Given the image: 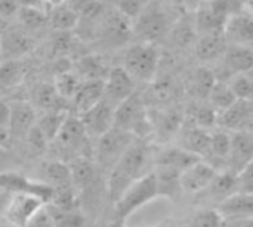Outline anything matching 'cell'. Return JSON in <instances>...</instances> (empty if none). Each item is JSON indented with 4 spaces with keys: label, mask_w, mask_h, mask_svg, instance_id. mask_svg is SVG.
Listing matches in <instances>:
<instances>
[{
    "label": "cell",
    "mask_w": 253,
    "mask_h": 227,
    "mask_svg": "<svg viewBox=\"0 0 253 227\" xmlns=\"http://www.w3.org/2000/svg\"><path fill=\"white\" fill-rule=\"evenodd\" d=\"M92 1H96V0H65V4L70 7V9H73L74 12H77V13H80L87 4H90Z\"/></svg>",
    "instance_id": "f5cc1de1"
},
{
    "label": "cell",
    "mask_w": 253,
    "mask_h": 227,
    "mask_svg": "<svg viewBox=\"0 0 253 227\" xmlns=\"http://www.w3.org/2000/svg\"><path fill=\"white\" fill-rule=\"evenodd\" d=\"M96 34L111 48L122 46L132 37V21L116 9L105 10L98 24Z\"/></svg>",
    "instance_id": "ba28073f"
},
{
    "label": "cell",
    "mask_w": 253,
    "mask_h": 227,
    "mask_svg": "<svg viewBox=\"0 0 253 227\" xmlns=\"http://www.w3.org/2000/svg\"><path fill=\"white\" fill-rule=\"evenodd\" d=\"M216 76L215 73L208 68V67H199L196 68L190 79H188V88L190 92L199 100V101H206L215 82H216Z\"/></svg>",
    "instance_id": "1f68e13d"
},
{
    "label": "cell",
    "mask_w": 253,
    "mask_h": 227,
    "mask_svg": "<svg viewBox=\"0 0 253 227\" xmlns=\"http://www.w3.org/2000/svg\"><path fill=\"white\" fill-rule=\"evenodd\" d=\"M49 217L52 219L55 227H86L87 220L83 211L76 205V207H68V208H61L55 207L52 204L44 205Z\"/></svg>",
    "instance_id": "83f0119b"
},
{
    "label": "cell",
    "mask_w": 253,
    "mask_h": 227,
    "mask_svg": "<svg viewBox=\"0 0 253 227\" xmlns=\"http://www.w3.org/2000/svg\"><path fill=\"white\" fill-rule=\"evenodd\" d=\"M148 162V147L135 140L108 172V195L114 202L138 178L144 175Z\"/></svg>",
    "instance_id": "6da1fadb"
},
{
    "label": "cell",
    "mask_w": 253,
    "mask_h": 227,
    "mask_svg": "<svg viewBox=\"0 0 253 227\" xmlns=\"http://www.w3.org/2000/svg\"><path fill=\"white\" fill-rule=\"evenodd\" d=\"M113 3L116 10H119L126 18L133 21L142 12V9L150 3V0H113Z\"/></svg>",
    "instance_id": "f6af8a7d"
},
{
    "label": "cell",
    "mask_w": 253,
    "mask_h": 227,
    "mask_svg": "<svg viewBox=\"0 0 253 227\" xmlns=\"http://www.w3.org/2000/svg\"><path fill=\"white\" fill-rule=\"evenodd\" d=\"M253 162L252 131H239L230 134V152L225 170L237 174Z\"/></svg>",
    "instance_id": "4fadbf2b"
},
{
    "label": "cell",
    "mask_w": 253,
    "mask_h": 227,
    "mask_svg": "<svg viewBox=\"0 0 253 227\" xmlns=\"http://www.w3.org/2000/svg\"><path fill=\"white\" fill-rule=\"evenodd\" d=\"M224 217L218 213V210H202L194 214L191 220V227H222Z\"/></svg>",
    "instance_id": "ee69618b"
},
{
    "label": "cell",
    "mask_w": 253,
    "mask_h": 227,
    "mask_svg": "<svg viewBox=\"0 0 253 227\" xmlns=\"http://www.w3.org/2000/svg\"><path fill=\"white\" fill-rule=\"evenodd\" d=\"M114 128L132 134L136 138L147 135L151 129V117L142 97L135 92L114 110Z\"/></svg>",
    "instance_id": "7a4b0ae2"
},
{
    "label": "cell",
    "mask_w": 253,
    "mask_h": 227,
    "mask_svg": "<svg viewBox=\"0 0 253 227\" xmlns=\"http://www.w3.org/2000/svg\"><path fill=\"white\" fill-rule=\"evenodd\" d=\"M44 177H46L44 183L53 190V193L76 192L68 164H64V161H55L47 164L44 168Z\"/></svg>",
    "instance_id": "484cf974"
},
{
    "label": "cell",
    "mask_w": 253,
    "mask_h": 227,
    "mask_svg": "<svg viewBox=\"0 0 253 227\" xmlns=\"http://www.w3.org/2000/svg\"><path fill=\"white\" fill-rule=\"evenodd\" d=\"M47 22L50 28L59 31V33H68L77 27L79 22V13L70 9L67 4H61L58 7H53L50 15L47 16Z\"/></svg>",
    "instance_id": "8d00e7d4"
},
{
    "label": "cell",
    "mask_w": 253,
    "mask_h": 227,
    "mask_svg": "<svg viewBox=\"0 0 253 227\" xmlns=\"http://www.w3.org/2000/svg\"><path fill=\"white\" fill-rule=\"evenodd\" d=\"M228 152H230V132H225L221 129V131L211 134L209 146L202 161L212 165L218 171L219 167H225Z\"/></svg>",
    "instance_id": "d4e9b609"
},
{
    "label": "cell",
    "mask_w": 253,
    "mask_h": 227,
    "mask_svg": "<svg viewBox=\"0 0 253 227\" xmlns=\"http://www.w3.org/2000/svg\"><path fill=\"white\" fill-rule=\"evenodd\" d=\"M10 196H12V193L3 190V189L0 187V216H3V213H4V210H6V205H7Z\"/></svg>",
    "instance_id": "11a10c76"
},
{
    "label": "cell",
    "mask_w": 253,
    "mask_h": 227,
    "mask_svg": "<svg viewBox=\"0 0 253 227\" xmlns=\"http://www.w3.org/2000/svg\"><path fill=\"white\" fill-rule=\"evenodd\" d=\"M199 161H202L199 156L188 153L178 146H172V147L163 149L157 155L156 165H157V168H166V170H172V171H176L181 174L182 171H185L187 168H190L191 165H194Z\"/></svg>",
    "instance_id": "7402d4cb"
},
{
    "label": "cell",
    "mask_w": 253,
    "mask_h": 227,
    "mask_svg": "<svg viewBox=\"0 0 253 227\" xmlns=\"http://www.w3.org/2000/svg\"><path fill=\"white\" fill-rule=\"evenodd\" d=\"M104 94V80H87L82 82L77 94L73 98V106L76 110V116H82L95 104L102 100Z\"/></svg>",
    "instance_id": "cb8c5ba5"
},
{
    "label": "cell",
    "mask_w": 253,
    "mask_h": 227,
    "mask_svg": "<svg viewBox=\"0 0 253 227\" xmlns=\"http://www.w3.org/2000/svg\"><path fill=\"white\" fill-rule=\"evenodd\" d=\"M110 227H126V226H125V222H122V220H117V219H116V220H114V223H113Z\"/></svg>",
    "instance_id": "680465c9"
},
{
    "label": "cell",
    "mask_w": 253,
    "mask_h": 227,
    "mask_svg": "<svg viewBox=\"0 0 253 227\" xmlns=\"http://www.w3.org/2000/svg\"><path fill=\"white\" fill-rule=\"evenodd\" d=\"M43 3L53 9V7H58L61 4H65V0H43Z\"/></svg>",
    "instance_id": "6f0895ef"
},
{
    "label": "cell",
    "mask_w": 253,
    "mask_h": 227,
    "mask_svg": "<svg viewBox=\"0 0 253 227\" xmlns=\"http://www.w3.org/2000/svg\"><path fill=\"white\" fill-rule=\"evenodd\" d=\"M230 15V0H202L196 12L194 28L199 34L224 30Z\"/></svg>",
    "instance_id": "9c48e42d"
},
{
    "label": "cell",
    "mask_w": 253,
    "mask_h": 227,
    "mask_svg": "<svg viewBox=\"0 0 253 227\" xmlns=\"http://www.w3.org/2000/svg\"><path fill=\"white\" fill-rule=\"evenodd\" d=\"M132 94H135V80L125 71V68L116 67L108 70V74L104 79L102 100L116 109Z\"/></svg>",
    "instance_id": "8fae6325"
},
{
    "label": "cell",
    "mask_w": 253,
    "mask_h": 227,
    "mask_svg": "<svg viewBox=\"0 0 253 227\" xmlns=\"http://www.w3.org/2000/svg\"><path fill=\"white\" fill-rule=\"evenodd\" d=\"M228 43L224 34V30L211 31L200 34L199 40L196 42V54L202 61H215L221 55H224Z\"/></svg>",
    "instance_id": "603a6c76"
},
{
    "label": "cell",
    "mask_w": 253,
    "mask_h": 227,
    "mask_svg": "<svg viewBox=\"0 0 253 227\" xmlns=\"http://www.w3.org/2000/svg\"><path fill=\"white\" fill-rule=\"evenodd\" d=\"M209 195L212 196V199L218 201V204L224 199H227L228 196L239 193V187H237V174L224 170V171H216L215 177L212 178L209 187H208Z\"/></svg>",
    "instance_id": "f1b7e54d"
},
{
    "label": "cell",
    "mask_w": 253,
    "mask_h": 227,
    "mask_svg": "<svg viewBox=\"0 0 253 227\" xmlns=\"http://www.w3.org/2000/svg\"><path fill=\"white\" fill-rule=\"evenodd\" d=\"M36 109L28 101H15L9 106L7 140H25L31 128L36 125Z\"/></svg>",
    "instance_id": "5bb4252c"
},
{
    "label": "cell",
    "mask_w": 253,
    "mask_h": 227,
    "mask_svg": "<svg viewBox=\"0 0 253 227\" xmlns=\"http://www.w3.org/2000/svg\"><path fill=\"white\" fill-rule=\"evenodd\" d=\"M70 48V39L67 36V33H62L59 37H56V40L53 42V51L55 52H59V54H64L67 49Z\"/></svg>",
    "instance_id": "816d5d0a"
},
{
    "label": "cell",
    "mask_w": 253,
    "mask_h": 227,
    "mask_svg": "<svg viewBox=\"0 0 253 227\" xmlns=\"http://www.w3.org/2000/svg\"><path fill=\"white\" fill-rule=\"evenodd\" d=\"M19 9L18 0H0V21L16 16Z\"/></svg>",
    "instance_id": "681fc988"
},
{
    "label": "cell",
    "mask_w": 253,
    "mask_h": 227,
    "mask_svg": "<svg viewBox=\"0 0 253 227\" xmlns=\"http://www.w3.org/2000/svg\"><path fill=\"white\" fill-rule=\"evenodd\" d=\"M25 64L22 59H0V91H10L25 79Z\"/></svg>",
    "instance_id": "4dcf8cb0"
},
{
    "label": "cell",
    "mask_w": 253,
    "mask_h": 227,
    "mask_svg": "<svg viewBox=\"0 0 253 227\" xmlns=\"http://www.w3.org/2000/svg\"><path fill=\"white\" fill-rule=\"evenodd\" d=\"M33 46L31 37L22 27H4L0 33V59H21Z\"/></svg>",
    "instance_id": "9a60e30c"
},
{
    "label": "cell",
    "mask_w": 253,
    "mask_h": 227,
    "mask_svg": "<svg viewBox=\"0 0 253 227\" xmlns=\"http://www.w3.org/2000/svg\"><path fill=\"white\" fill-rule=\"evenodd\" d=\"M82 85V80L77 77L76 73L67 70L62 73H58L53 82V86L58 92V95L64 100V101H73L74 95L77 94L79 88Z\"/></svg>",
    "instance_id": "60d3db41"
},
{
    "label": "cell",
    "mask_w": 253,
    "mask_h": 227,
    "mask_svg": "<svg viewBox=\"0 0 253 227\" xmlns=\"http://www.w3.org/2000/svg\"><path fill=\"white\" fill-rule=\"evenodd\" d=\"M157 186L154 174H144L141 178L133 181L123 193L122 196L114 202L116 216L117 220L125 222L129 216H132L135 211L141 210L144 205L150 204L157 198Z\"/></svg>",
    "instance_id": "277c9868"
},
{
    "label": "cell",
    "mask_w": 253,
    "mask_h": 227,
    "mask_svg": "<svg viewBox=\"0 0 253 227\" xmlns=\"http://www.w3.org/2000/svg\"><path fill=\"white\" fill-rule=\"evenodd\" d=\"M59 101H64L53 83H40L39 86H36L34 92H33V107L34 109H40L42 112H53V110H62L64 107L61 106Z\"/></svg>",
    "instance_id": "e575fe53"
},
{
    "label": "cell",
    "mask_w": 253,
    "mask_h": 227,
    "mask_svg": "<svg viewBox=\"0 0 253 227\" xmlns=\"http://www.w3.org/2000/svg\"><path fill=\"white\" fill-rule=\"evenodd\" d=\"M175 137L178 138V141H176L178 147H181L182 150L193 153L202 159L208 150L211 132L206 129L197 128L194 125H190V123H182L181 129L178 131V134Z\"/></svg>",
    "instance_id": "ffe728a7"
},
{
    "label": "cell",
    "mask_w": 253,
    "mask_h": 227,
    "mask_svg": "<svg viewBox=\"0 0 253 227\" xmlns=\"http://www.w3.org/2000/svg\"><path fill=\"white\" fill-rule=\"evenodd\" d=\"M135 140L136 137H133L132 134L113 126L108 132L96 138V144L92 149V158L101 170L110 172V170L116 165V162L123 156V153L132 146Z\"/></svg>",
    "instance_id": "5b68a950"
},
{
    "label": "cell",
    "mask_w": 253,
    "mask_h": 227,
    "mask_svg": "<svg viewBox=\"0 0 253 227\" xmlns=\"http://www.w3.org/2000/svg\"><path fill=\"white\" fill-rule=\"evenodd\" d=\"M194 30L193 27L187 25V24H179L178 27H175L173 30V36H175V40L178 45L181 46H185L188 45L193 39H194Z\"/></svg>",
    "instance_id": "7dc6e473"
},
{
    "label": "cell",
    "mask_w": 253,
    "mask_h": 227,
    "mask_svg": "<svg viewBox=\"0 0 253 227\" xmlns=\"http://www.w3.org/2000/svg\"><path fill=\"white\" fill-rule=\"evenodd\" d=\"M216 119H218V113L208 101H197L187 112V123L206 131L216 126Z\"/></svg>",
    "instance_id": "d6a6232c"
},
{
    "label": "cell",
    "mask_w": 253,
    "mask_h": 227,
    "mask_svg": "<svg viewBox=\"0 0 253 227\" xmlns=\"http://www.w3.org/2000/svg\"><path fill=\"white\" fill-rule=\"evenodd\" d=\"M44 207V202L31 195L13 193L3 213L4 222L15 227H25L31 217Z\"/></svg>",
    "instance_id": "7c38bea8"
},
{
    "label": "cell",
    "mask_w": 253,
    "mask_h": 227,
    "mask_svg": "<svg viewBox=\"0 0 253 227\" xmlns=\"http://www.w3.org/2000/svg\"><path fill=\"white\" fill-rule=\"evenodd\" d=\"M225 65L233 74L251 73L253 67V51L249 45H230L225 52Z\"/></svg>",
    "instance_id": "4316f807"
},
{
    "label": "cell",
    "mask_w": 253,
    "mask_h": 227,
    "mask_svg": "<svg viewBox=\"0 0 253 227\" xmlns=\"http://www.w3.org/2000/svg\"><path fill=\"white\" fill-rule=\"evenodd\" d=\"M1 152H3V149H1V146H0V155H1Z\"/></svg>",
    "instance_id": "94428289"
},
{
    "label": "cell",
    "mask_w": 253,
    "mask_h": 227,
    "mask_svg": "<svg viewBox=\"0 0 253 227\" xmlns=\"http://www.w3.org/2000/svg\"><path fill=\"white\" fill-rule=\"evenodd\" d=\"M153 174L156 178L159 196H165L168 199L176 201L182 195L181 181H179L181 174L179 172L172 171V170H166V168H157L156 172H153Z\"/></svg>",
    "instance_id": "f546056e"
},
{
    "label": "cell",
    "mask_w": 253,
    "mask_h": 227,
    "mask_svg": "<svg viewBox=\"0 0 253 227\" xmlns=\"http://www.w3.org/2000/svg\"><path fill=\"white\" fill-rule=\"evenodd\" d=\"M206 101L213 107V110L216 113H221L225 109H228L231 104H234L237 100L233 95V92H231L230 86L227 85V82L216 80Z\"/></svg>",
    "instance_id": "ab89813d"
},
{
    "label": "cell",
    "mask_w": 253,
    "mask_h": 227,
    "mask_svg": "<svg viewBox=\"0 0 253 227\" xmlns=\"http://www.w3.org/2000/svg\"><path fill=\"white\" fill-rule=\"evenodd\" d=\"M76 74L82 82L104 80L108 74L105 64L96 55H86L76 62Z\"/></svg>",
    "instance_id": "836d02e7"
},
{
    "label": "cell",
    "mask_w": 253,
    "mask_h": 227,
    "mask_svg": "<svg viewBox=\"0 0 253 227\" xmlns=\"http://www.w3.org/2000/svg\"><path fill=\"white\" fill-rule=\"evenodd\" d=\"M184 123V114L175 109L168 110L162 116H159L156 123H151V129L157 131V135H162L163 138H170L178 134Z\"/></svg>",
    "instance_id": "f35d334b"
},
{
    "label": "cell",
    "mask_w": 253,
    "mask_h": 227,
    "mask_svg": "<svg viewBox=\"0 0 253 227\" xmlns=\"http://www.w3.org/2000/svg\"><path fill=\"white\" fill-rule=\"evenodd\" d=\"M222 227H253L252 219H245V220H224Z\"/></svg>",
    "instance_id": "db71d44e"
},
{
    "label": "cell",
    "mask_w": 253,
    "mask_h": 227,
    "mask_svg": "<svg viewBox=\"0 0 253 227\" xmlns=\"http://www.w3.org/2000/svg\"><path fill=\"white\" fill-rule=\"evenodd\" d=\"M53 143L58 146L59 150L65 152L67 155H71L70 161L76 158H92L89 137L83 128L80 117L74 113H68Z\"/></svg>",
    "instance_id": "8992f818"
},
{
    "label": "cell",
    "mask_w": 253,
    "mask_h": 227,
    "mask_svg": "<svg viewBox=\"0 0 253 227\" xmlns=\"http://www.w3.org/2000/svg\"><path fill=\"white\" fill-rule=\"evenodd\" d=\"M114 107L101 100L80 117L83 128L89 138H99L113 128L114 123Z\"/></svg>",
    "instance_id": "2e32d148"
},
{
    "label": "cell",
    "mask_w": 253,
    "mask_h": 227,
    "mask_svg": "<svg viewBox=\"0 0 253 227\" xmlns=\"http://www.w3.org/2000/svg\"><path fill=\"white\" fill-rule=\"evenodd\" d=\"M252 125V101L237 100L224 112L218 113L216 126H221L225 132L251 131Z\"/></svg>",
    "instance_id": "e0dca14e"
},
{
    "label": "cell",
    "mask_w": 253,
    "mask_h": 227,
    "mask_svg": "<svg viewBox=\"0 0 253 227\" xmlns=\"http://www.w3.org/2000/svg\"><path fill=\"white\" fill-rule=\"evenodd\" d=\"M169 33V19L166 13L154 3H148L132 22V34L142 43L157 45Z\"/></svg>",
    "instance_id": "52a82bcc"
},
{
    "label": "cell",
    "mask_w": 253,
    "mask_h": 227,
    "mask_svg": "<svg viewBox=\"0 0 253 227\" xmlns=\"http://www.w3.org/2000/svg\"><path fill=\"white\" fill-rule=\"evenodd\" d=\"M224 34L227 43L251 46L253 40V21L251 12L242 10L231 13L224 25Z\"/></svg>",
    "instance_id": "d6986e66"
},
{
    "label": "cell",
    "mask_w": 253,
    "mask_h": 227,
    "mask_svg": "<svg viewBox=\"0 0 253 227\" xmlns=\"http://www.w3.org/2000/svg\"><path fill=\"white\" fill-rule=\"evenodd\" d=\"M7 125H9V104L0 100V134L7 138Z\"/></svg>",
    "instance_id": "f907efd6"
},
{
    "label": "cell",
    "mask_w": 253,
    "mask_h": 227,
    "mask_svg": "<svg viewBox=\"0 0 253 227\" xmlns=\"http://www.w3.org/2000/svg\"><path fill=\"white\" fill-rule=\"evenodd\" d=\"M16 16L19 18L22 28L27 30H36L39 27H43L47 22V15L43 12V9H36V7H25L19 6Z\"/></svg>",
    "instance_id": "7bdbcfd3"
},
{
    "label": "cell",
    "mask_w": 253,
    "mask_h": 227,
    "mask_svg": "<svg viewBox=\"0 0 253 227\" xmlns=\"http://www.w3.org/2000/svg\"><path fill=\"white\" fill-rule=\"evenodd\" d=\"M252 164L248 165L245 170L237 172V187L240 193H249L253 195V174Z\"/></svg>",
    "instance_id": "bcb514c9"
},
{
    "label": "cell",
    "mask_w": 253,
    "mask_h": 227,
    "mask_svg": "<svg viewBox=\"0 0 253 227\" xmlns=\"http://www.w3.org/2000/svg\"><path fill=\"white\" fill-rule=\"evenodd\" d=\"M216 170L206 164L205 161H199L185 171L181 172L179 181H181V189L182 193H190V195H197L200 192L208 190L212 178L215 177Z\"/></svg>",
    "instance_id": "ac0fdd59"
},
{
    "label": "cell",
    "mask_w": 253,
    "mask_h": 227,
    "mask_svg": "<svg viewBox=\"0 0 253 227\" xmlns=\"http://www.w3.org/2000/svg\"><path fill=\"white\" fill-rule=\"evenodd\" d=\"M25 227H55V225H53L52 219L49 217L46 208L42 207V208L31 217V220L27 223V226Z\"/></svg>",
    "instance_id": "c3c4849f"
},
{
    "label": "cell",
    "mask_w": 253,
    "mask_h": 227,
    "mask_svg": "<svg viewBox=\"0 0 253 227\" xmlns=\"http://www.w3.org/2000/svg\"><path fill=\"white\" fill-rule=\"evenodd\" d=\"M227 85L230 86V89H231L233 95L236 97V100L252 101L253 82L252 77H251V73L233 74L230 82H227Z\"/></svg>",
    "instance_id": "b9f144b4"
},
{
    "label": "cell",
    "mask_w": 253,
    "mask_h": 227,
    "mask_svg": "<svg viewBox=\"0 0 253 227\" xmlns=\"http://www.w3.org/2000/svg\"><path fill=\"white\" fill-rule=\"evenodd\" d=\"M68 110L62 109V110H53V112H46L43 113L42 117H39L36 120V126L37 129L42 132V135L44 137V140L52 144L53 140L56 138L65 117L68 116Z\"/></svg>",
    "instance_id": "d590c367"
},
{
    "label": "cell",
    "mask_w": 253,
    "mask_h": 227,
    "mask_svg": "<svg viewBox=\"0 0 253 227\" xmlns=\"http://www.w3.org/2000/svg\"><path fill=\"white\" fill-rule=\"evenodd\" d=\"M224 220H245L253 217V195L234 193L221 201L216 207Z\"/></svg>",
    "instance_id": "44dd1931"
},
{
    "label": "cell",
    "mask_w": 253,
    "mask_h": 227,
    "mask_svg": "<svg viewBox=\"0 0 253 227\" xmlns=\"http://www.w3.org/2000/svg\"><path fill=\"white\" fill-rule=\"evenodd\" d=\"M160 54L157 46L138 42L132 45L125 55V71L136 82H153L159 70Z\"/></svg>",
    "instance_id": "3957f363"
},
{
    "label": "cell",
    "mask_w": 253,
    "mask_h": 227,
    "mask_svg": "<svg viewBox=\"0 0 253 227\" xmlns=\"http://www.w3.org/2000/svg\"><path fill=\"white\" fill-rule=\"evenodd\" d=\"M0 187L9 193H22L39 198L40 201L49 204L53 198V190L46 184L25 177L21 172H0Z\"/></svg>",
    "instance_id": "30bf717a"
},
{
    "label": "cell",
    "mask_w": 253,
    "mask_h": 227,
    "mask_svg": "<svg viewBox=\"0 0 253 227\" xmlns=\"http://www.w3.org/2000/svg\"><path fill=\"white\" fill-rule=\"evenodd\" d=\"M19 6H25V7H36V9H43L44 3L43 0H18Z\"/></svg>",
    "instance_id": "9f6ffc18"
},
{
    "label": "cell",
    "mask_w": 253,
    "mask_h": 227,
    "mask_svg": "<svg viewBox=\"0 0 253 227\" xmlns=\"http://www.w3.org/2000/svg\"><path fill=\"white\" fill-rule=\"evenodd\" d=\"M0 227H15V226H12V225H9V223H0Z\"/></svg>",
    "instance_id": "91938a15"
},
{
    "label": "cell",
    "mask_w": 253,
    "mask_h": 227,
    "mask_svg": "<svg viewBox=\"0 0 253 227\" xmlns=\"http://www.w3.org/2000/svg\"><path fill=\"white\" fill-rule=\"evenodd\" d=\"M74 189L87 186L95 175V165L92 158H76L68 164Z\"/></svg>",
    "instance_id": "74e56055"
}]
</instances>
